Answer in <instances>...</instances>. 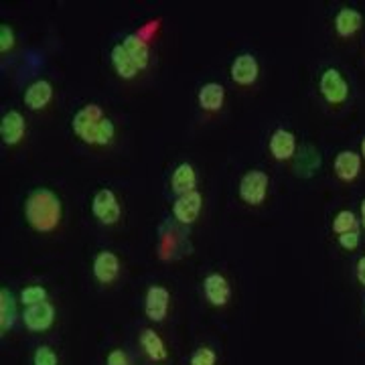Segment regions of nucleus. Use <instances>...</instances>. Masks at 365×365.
I'll return each mask as SVG.
<instances>
[{"label":"nucleus","instance_id":"obj_23","mask_svg":"<svg viewBox=\"0 0 365 365\" xmlns=\"http://www.w3.org/2000/svg\"><path fill=\"white\" fill-rule=\"evenodd\" d=\"M333 230L337 234H347V232H355L357 230V220L351 211H339L333 220Z\"/></svg>","mask_w":365,"mask_h":365},{"label":"nucleus","instance_id":"obj_32","mask_svg":"<svg viewBox=\"0 0 365 365\" xmlns=\"http://www.w3.org/2000/svg\"><path fill=\"white\" fill-rule=\"evenodd\" d=\"M361 157L365 158V138H364V140H361Z\"/></svg>","mask_w":365,"mask_h":365},{"label":"nucleus","instance_id":"obj_5","mask_svg":"<svg viewBox=\"0 0 365 365\" xmlns=\"http://www.w3.org/2000/svg\"><path fill=\"white\" fill-rule=\"evenodd\" d=\"M321 93L329 104H343L347 100L349 86L337 69H327L321 78Z\"/></svg>","mask_w":365,"mask_h":365},{"label":"nucleus","instance_id":"obj_12","mask_svg":"<svg viewBox=\"0 0 365 365\" xmlns=\"http://www.w3.org/2000/svg\"><path fill=\"white\" fill-rule=\"evenodd\" d=\"M203 290L213 307H223L230 300V284L222 274H209L203 280Z\"/></svg>","mask_w":365,"mask_h":365},{"label":"nucleus","instance_id":"obj_22","mask_svg":"<svg viewBox=\"0 0 365 365\" xmlns=\"http://www.w3.org/2000/svg\"><path fill=\"white\" fill-rule=\"evenodd\" d=\"M14 317H16V309H14L13 294L6 288H2L0 290V329H2V333H6L13 327Z\"/></svg>","mask_w":365,"mask_h":365},{"label":"nucleus","instance_id":"obj_27","mask_svg":"<svg viewBox=\"0 0 365 365\" xmlns=\"http://www.w3.org/2000/svg\"><path fill=\"white\" fill-rule=\"evenodd\" d=\"M14 45V33L9 25L0 26V51L6 53Z\"/></svg>","mask_w":365,"mask_h":365},{"label":"nucleus","instance_id":"obj_17","mask_svg":"<svg viewBox=\"0 0 365 365\" xmlns=\"http://www.w3.org/2000/svg\"><path fill=\"white\" fill-rule=\"evenodd\" d=\"M195 181H197L195 169H193L189 163H181V165L175 169V173H173L170 185H173V191H175V193H179V197H181L193 191Z\"/></svg>","mask_w":365,"mask_h":365},{"label":"nucleus","instance_id":"obj_3","mask_svg":"<svg viewBox=\"0 0 365 365\" xmlns=\"http://www.w3.org/2000/svg\"><path fill=\"white\" fill-rule=\"evenodd\" d=\"M268 175L262 170H248L240 181V197L250 205H260L268 193Z\"/></svg>","mask_w":365,"mask_h":365},{"label":"nucleus","instance_id":"obj_7","mask_svg":"<svg viewBox=\"0 0 365 365\" xmlns=\"http://www.w3.org/2000/svg\"><path fill=\"white\" fill-rule=\"evenodd\" d=\"M169 300L170 294L169 290L165 287H150L146 290V299H144V311H146V317L150 321H157L160 323L165 317H167V311H169Z\"/></svg>","mask_w":365,"mask_h":365},{"label":"nucleus","instance_id":"obj_10","mask_svg":"<svg viewBox=\"0 0 365 365\" xmlns=\"http://www.w3.org/2000/svg\"><path fill=\"white\" fill-rule=\"evenodd\" d=\"M26 124L25 118L21 116V112L16 110H11L2 116V122H0V136L6 144H16L21 143V138L25 136Z\"/></svg>","mask_w":365,"mask_h":365},{"label":"nucleus","instance_id":"obj_9","mask_svg":"<svg viewBox=\"0 0 365 365\" xmlns=\"http://www.w3.org/2000/svg\"><path fill=\"white\" fill-rule=\"evenodd\" d=\"M120 274V262L114 252H100L93 260V276L102 282L110 284L114 282Z\"/></svg>","mask_w":365,"mask_h":365},{"label":"nucleus","instance_id":"obj_29","mask_svg":"<svg viewBox=\"0 0 365 365\" xmlns=\"http://www.w3.org/2000/svg\"><path fill=\"white\" fill-rule=\"evenodd\" d=\"M108 365H130V361H128V355L122 349H114L108 355Z\"/></svg>","mask_w":365,"mask_h":365},{"label":"nucleus","instance_id":"obj_31","mask_svg":"<svg viewBox=\"0 0 365 365\" xmlns=\"http://www.w3.org/2000/svg\"><path fill=\"white\" fill-rule=\"evenodd\" d=\"M361 222H364V225H365V199L361 201Z\"/></svg>","mask_w":365,"mask_h":365},{"label":"nucleus","instance_id":"obj_8","mask_svg":"<svg viewBox=\"0 0 365 365\" xmlns=\"http://www.w3.org/2000/svg\"><path fill=\"white\" fill-rule=\"evenodd\" d=\"M201 201H203V197L199 191H191L187 195H181L173 205L175 217L181 223H193L199 215V211H201Z\"/></svg>","mask_w":365,"mask_h":365},{"label":"nucleus","instance_id":"obj_2","mask_svg":"<svg viewBox=\"0 0 365 365\" xmlns=\"http://www.w3.org/2000/svg\"><path fill=\"white\" fill-rule=\"evenodd\" d=\"M73 132L83 143L106 146L114 138V124L110 118L104 116L102 108L98 104H88L73 116Z\"/></svg>","mask_w":365,"mask_h":365},{"label":"nucleus","instance_id":"obj_21","mask_svg":"<svg viewBox=\"0 0 365 365\" xmlns=\"http://www.w3.org/2000/svg\"><path fill=\"white\" fill-rule=\"evenodd\" d=\"M223 98H225V91L220 83H205L201 90H199V104L203 106L205 110H220L223 104Z\"/></svg>","mask_w":365,"mask_h":365},{"label":"nucleus","instance_id":"obj_26","mask_svg":"<svg viewBox=\"0 0 365 365\" xmlns=\"http://www.w3.org/2000/svg\"><path fill=\"white\" fill-rule=\"evenodd\" d=\"M33 364L35 365H57V355L53 351L51 347L47 345H41L39 349L33 355Z\"/></svg>","mask_w":365,"mask_h":365},{"label":"nucleus","instance_id":"obj_16","mask_svg":"<svg viewBox=\"0 0 365 365\" xmlns=\"http://www.w3.org/2000/svg\"><path fill=\"white\" fill-rule=\"evenodd\" d=\"M364 23V16L355 9H341L337 16H335V29L341 37H351L355 35Z\"/></svg>","mask_w":365,"mask_h":365},{"label":"nucleus","instance_id":"obj_13","mask_svg":"<svg viewBox=\"0 0 365 365\" xmlns=\"http://www.w3.org/2000/svg\"><path fill=\"white\" fill-rule=\"evenodd\" d=\"M294 150H297V138L292 132L284 130V128H278L274 132L272 138H270V153L274 155V158L288 160L294 155Z\"/></svg>","mask_w":365,"mask_h":365},{"label":"nucleus","instance_id":"obj_28","mask_svg":"<svg viewBox=\"0 0 365 365\" xmlns=\"http://www.w3.org/2000/svg\"><path fill=\"white\" fill-rule=\"evenodd\" d=\"M339 244L345 250L357 248V246H359V230H355V232H347V234H341Z\"/></svg>","mask_w":365,"mask_h":365},{"label":"nucleus","instance_id":"obj_15","mask_svg":"<svg viewBox=\"0 0 365 365\" xmlns=\"http://www.w3.org/2000/svg\"><path fill=\"white\" fill-rule=\"evenodd\" d=\"M53 98V86L45 79H39L35 83H31L25 91V104L31 110H39L43 106H47Z\"/></svg>","mask_w":365,"mask_h":365},{"label":"nucleus","instance_id":"obj_20","mask_svg":"<svg viewBox=\"0 0 365 365\" xmlns=\"http://www.w3.org/2000/svg\"><path fill=\"white\" fill-rule=\"evenodd\" d=\"M140 345H143V349L150 359H155V361H165L167 359V347H165L163 339L153 329H144L140 333Z\"/></svg>","mask_w":365,"mask_h":365},{"label":"nucleus","instance_id":"obj_19","mask_svg":"<svg viewBox=\"0 0 365 365\" xmlns=\"http://www.w3.org/2000/svg\"><path fill=\"white\" fill-rule=\"evenodd\" d=\"M112 63H114V69H116L120 78L132 79L138 73V67L134 66L132 57L128 55V51L124 49L122 43L114 45V49H112Z\"/></svg>","mask_w":365,"mask_h":365},{"label":"nucleus","instance_id":"obj_6","mask_svg":"<svg viewBox=\"0 0 365 365\" xmlns=\"http://www.w3.org/2000/svg\"><path fill=\"white\" fill-rule=\"evenodd\" d=\"M91 209H93V215L106 225H112L120 220V205H118L116 195L110 189H102L96 193Z\"/></svg>","mask_w":365,"mask_h":365},{"label":"nucleus","instance_id":"obj_18","mask_svg":"<svg viewBox=\"0 0 365 365\" xmlns=\"http://www.w3.org/2000/svg\"><path fill=\"white\" fill-rule=\"evenodd\" d=\"M122 45H124V49L128 51L134 66L138 67V69H144V67L148 66V45H146V41L138 33L128 35L126 39L122 41Z\"/></svg>","mask_w":365,"mask_h":365},{"label":"nucleus","instance_id":"obj_30","mask_svg":"<svg viewBox=\"0 0 365 365\" xmlns=\"http://www.w3.org/2000/svg\"><path fill=\"white\" fill-rule=\"evenodd\" d=\"M357 280L365 287V256L357 262Z\"/></svg>","mask_w":365,"mask_h":365},{"label":"nucleus","instance_id":"obj_24","mask_svg":"<svg viewBox=\"0 0 365 365\" xmlns=\"http://www.w3.org/2000/svg\"><path fill=\"white\" fill-rule=\"evenodd\" d=\"M43 300H47V290L43 287H26L23 292H21V302L25 307H33V304H39Z\"/></svg>","mask_w":365,"mask_h":365},{"label":"nucleus","instance_id":"obj_25","mask_svg":"<svg viewBox=\"0 0 365 365\" xmlns=\"http://www.w3.org/2000/svg\"><path fill=\"white\" fill-rule=\"evenodd\" d=\"M217 355L211 347H199L193 355H191V361L189 365H215Z\"/></svg>","mask_w":365,"mask_h":365},{"label":"nucleus","instance_id":"obj_1","mask_svg":"<svg viewBox=\"0 0 365 365\" xmlns=\"http://www.w3.org/2000/svg\"><path fill=\"white\" fill-rule=\"evenodd\" d=\"M25 215L37 232H53L61 222V201L49 189H37L26 197Z\"/></svg>","mask_w":365,"mask_h":365},{"label":"nucleus","instance_id":"obj_11","mask_svg":"<svg viewBox=\"0 0 365 365\" xmlns=\"http://www.w3.org/2000/svg\"><path fill=\"white\" fill-rule=\"evenodd\" d=\"M258 71H260V67H258V61L254 55H240L232 63V78L240 86L254 83L258 79Z\"/></svg>","mask_w":365,"mask_h":365},{"label":"nucleus","instance_id":"obj_4","mask_svg":"<svg viewBox=\"0 0 365 365\" xmlns=\"http://www.w3.org/2000/svg\"><path fill=\"white\" fill-rule=\"evenodd\" d=\"M55 321V309H53L51 302L43 300L39 304H33V307H26L25 313H23V323L29 331H47Z\"/></svg>","mask_w":365,"mask_h":365},{"label":"nucleus","instance_id":"obj_14","mask_svg":"<svg viewBox=\"0 0 365 365\" xmlns=\"http://www.w3.org/2000/svg\"><path fill=\"white\" fill-rule=\"evenodd\" d=\"M361 169V157L351 150H343L335 157V173L341 181H353Z\"/></svg>","mask_w":365,"mask_h":365}]
</instances>
